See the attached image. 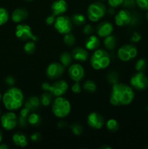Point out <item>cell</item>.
<instances>
[{
    "label": "cell",
    "mask_w": 148,
    "mask_h": 149,
    "mask_svg": "<svg viewBox=\"0 0 148 149\" xmlns=\"http://www.w3.org/2000/svg\"><path fill=\"white\" fill-rule=\"evenodd\" d=\"M9 20L8 11L5 8L0 7V26L5 24Z\"/></svg>",
    "instance_id": "32"
},
{
    "label": "cell",
    "mask_w": 148,
    "mask_h": 149,
    "mask_svg": "<svg viewBox=\"0 0 148 149\" xmlns=\"http://www.w3.org/2000/svg\"><path fill=\"white\" fill-rule=\"evenodd\" d=\"M147 148H148V146H147Z\"/></svg>",
    "instance_id": "53"
},
{
    "label": "cell",
    "mask_w": 148,
    "mask_h": 149,
    "mask_svg": "<svg viewBox=\"0 0 148 149\" xmlns=\"http://www.w3.org/2000/svg\"><path fill=\"white\" fill-rule=\"evenodd\" d=\"M71 90H72L73 93H76V94H78L81 92V87L80 84L78 83V81H75V84H73L72 85V87H71Z\"/></svg>",
    "instance_id": "39"
},
{
    "label": "cell",
    "mask_w": 148,
    "mask_h": 149,
    "mask_svg": "<svg viewBox=\"0 0 148 149\" xmlns=\"http://www.w3.org/2000/svg\"><path fill=\"white\" fill-rule=\"evenodd\" d=\"M113 31V26L110 23L104 21L99 24L97 28V33L100 37H106L111 35Z\"/></svg>",
    "instance_id": "17"
},
{
    "label": "cell",
    "mask_w": 148,
    "mask_h": 149,
    "mask_svg": "<svg viewBox=\"0 0 148 149\" xmlns=\"http://www.w3.org/2000/svg\"><path fill=\"white\" fill-rule=\"evenodd\" d=\"M64 35H65L63 39L64 43H65L67 46H69V47L73 46V45L75 42V36H74L73 33H71V32L68 33H65V34Z\"/></svg>",
    "instance_id": "31"
},
{
    "label": "cell",
    "mask_w": 148,
    "mask_h": 149,
    "mask_svg": "<svg viewBox=\"0 0 148 149\" xmlns=\"http://www.w3.org/2000/svg\"><path fill=\"white\" fill-rule=\"evenodd\" d=\"M30 112V111L26 109V108H24V109H23L21 110L20 113V116H19L18 119V123L21 127H26V125L28 123V118L29 113Z\"/></svg>",
    "instance_id": "23"
},
{
    "label": "cell",
    "mask_w": 148,
    "mask_h": 149,
    "mask_svg": "<svg viewBox=\"0 0 148 149\" xmlns=\"http://www.w3.org/2000/svg\"><path fill=\"white\" fill-rule=\"evenodd\" d=\"M130 84L137 90H145L148 87V78L143 72L138 71L133 74L130 79Z\"/></svg>",
    "instance_id": "9"
},
{
    "label": "cell",
    "mask_w": 148,
    "mask_h": 149,
    "mask_svg": "<svg viewBox=\"0 0 148 149\" xmlns=\"http://www.w3.org/2000/svg\"><path fill=\"white\" fill-rule=\"evenodd\" d=\"M26 1H33V0H26Z\"/></svg>",
    "instance_id": "50"
},
{
    "label": "cell",
    "mask_w": 148,
    "mask_h": 149,
    "mask_svg": "<svg viewBox=\"0 0 148 149\" xmlns=\"http://www.w3.org/2000/svg\"><path fill=\"white\" fill-rule=\"evenodd\" d=\"M106 127H107V129L109 131L115 132H116L118 130L119 124H118V122L115 120V119H110L107 122Z\"/></svg>",
    "instance_id": "28"
},
{
    "label": "cell",
    "mask_w": 148,
    "mask_h": 149,
    "mask_svg": "<svg viewBox=\"0 0 148 149\" xmlns=\"http://www.w3.org/2000/svg\"><path fill=\"white\" fill-rule=\"evenodd\" d=\"M52 95L50 93H44L40 97V102L44 106H48L52 103Z\"/></svg>",
    "instance_id": "29"
},
{
    "label": "cell",
    "mask_w": 148,
    "mask_h": 149,
    "mask_svg": "<svg viewBox=\"0 0 148 149\" xmlns=\"http://www.w3.org/2000/svg\"><path fill=\"white\" fill-rule=\"evenodd\" d=\"M146 17H147V20H148V10H147V13L146 14Z\"/></svg>",
    "instance_id": "49"
},
{
    "label": "cell",
    "mask_w": 148,
    "mask_h": 149,
    "mask_svg": "<svg viewBox=\"0 0 148 149\" xmlns=\"http://www.w3.org/2000/svg\"><path fill=\"white\" fill-rule=\"evenodd\" d=\"M18 119L13 112H7L4 113L1 117V124L3 128L6 130H12L17 126Z\"/></svg>",
    "instance_id": "12"
},
{
    "label": "cell",
    "mask_w": 148,
    "mask_h": 149,
    "mask_svg": "<svg viewBox=\"0 0 148 149\" xmlns=\"http://www.w3.org/2000/svg\"><path fill=\"white\" fill-rule=\"evenodd\" d=\"M55 16L54 15H50L48 16L46 19V23H47L48 25H52L55 23Z\"/></svg>",
    "instance_id": "43"
},
{
    "label": "cell",
    "mask_w": 148,
    "mask_h": 149,
    "mask_svg": "<svg viewBox=\"0 0 148 149\" xmlns=\"http://www.w3.org/2000/svg\"><path fill=\"white\" fill-rule=\"evenodd\" d=\"M72 55L67 52H64L61 54L60 57H59V61L64 66L67 67L71 65V62H72Z\"/></svg>",
    "instance_id": "25"
},
{
    "label": "cell",
    "mask_w": 148,
    "mask_h": 149,
    "mask_svg": "<svg viewBox=\"0 0 148 149\" xmlns=\"http://www.w3.org/2000/svg\"><path fill=\"white\" fill-rule=\"evenodd\" d=\"M84 90L86 91L89 92V93H94L97 90V85L95 83L91 80H87L84 82V85H83Z\"/></svg>",
    "instance_id": "30"
},
{
    "label": "cell",
    "mask_w": 148,
    "mask_h": 149,
    "mask_svg": "<svg viewBox=\"0 0 148 149\" xmlns=\"http://www.w3.org/2000/svg\"><path fill=\"white\" fill-rule=\"evenodd\" d=\"M52 110L54 115L58 118L66 117L69 115L71 106L69 100L63 97H57L52 105Z\"/></svg>",
    "instance_id": "4"
},
{
    "label": "cell",
    "mask_w": 148,
    "mask_h": 149,
    "mask_svg": "<svg viewBox=\"0 0 148 149\" xmlns=\"http://www.w3.org/2000/svg\"><path fill=\"white\" fill-rule=\"evenodd\" d=\"M40 103V99L39 97L36 96H31L25 103V108L28 109L30 111H34L39 109Z\"/></svg>",
    "instance_id": "20"
},
{
    "label": "cell",
    "mask_w": 148,
    "mask_h": 149,
    "mask_svg": "<svg viewBox=\"0 0 148 149\" xmlns=\"http://www.w3.org/2000/svg\"><path fill=\"white\" fill-rule=\"evenodd\" d=\"M90 63L94 69H104L110 65V56L106 50L96 49L91 55Z\"/></svg>",
    "instance_id": "3"
},
{
    "label": "cell",
    "mask_w": 148,
    "mask_h": 149,
    "mask_svg": "<svg viewBox=\"0 0 148 149\" xmlns=\"http://www.w3.org/2000/svg\"><path fill=\"white\" fill-rule=\"evenodd\" d=\"M68 7V3L65 0H56L51 6L52 15L55 16L61 15L67 11Z\"/></svg>",
    "instance_id": "16"
},
{
    "label": "cell",
    "mask_w": 148,
    "mask_h": 149,
    "mask_svg": "<svg viewBox=\"0 0 148 149\" xmlns=\"http://www.w3.org/2000/svg\"><path fill=\"white\" fill-rule=\"evenodd\" d=\"M65 71V66L62 63L53 62L49 64L46 70V74L48 78L56 79L59 78Z\"/></svg>",
    "instance_id": "11"
},
{
    "label": "cell",
    "mask_w": 148,
    "mask_h": 149,
    "mask_svg": "<svg viewBox=\"0 0 148 149\" xmlns=\"http://www.w3.org/2000/svg\"><path fill=\"white\" fill-rule=\"evenodd\" d=\"M15 35L19 39L22 41H27L32 39L33 41H37L38 37L33 34L32 29L28 25L19 24L16 27Z\"/></svg>",
    "instance_id": "10"
},
{
    "label": "cell",
    "mask_w": 148,
    "mask_h": 149,
    "mask_svg": "<svg viewBox=\"0 0 148 149\" xmlns=\"http://www.w3.org/2000/svg\"><path fill=\"white\" fill-rule=\"evenodd\" d=\"M71 20H72L73 23H74L76 26H82L85 23L86 17L84 15L76 13V14L73 15Z\"/></svg>",
    "instance_id": "26"
},
{
    "label": "cell",
    "mask_w": 148,
    "mask_h": 149,
    "mask_svg": "<svg viewBox=\"0 0 148 149\" xmlns=\"http://www.w3.org/2000/svg\"><path fill=\"white\" fill-rule=\"evenodd\" d=\"M41 87L44 90L49 91L52 95V96L59 97L63 95L66 93L68 88V84L65 80H57L52 84H50L48 82L43 83Z\"/></svg>",
    "instance_id": "5"
},
{
    "label": "cell",
    "mask_w": 148,
    "mask_h": 149,
    "mask_svg": "<svg viewBox=\"0 0 148 149\" xmlns=\"http://www.w3.org/2000/svg\"><path fill=\"white\" fill-rule=\"evenodd\" d=\"M118 79L119 76L118 73L115 72V71H110V73H108L107 76V81H108L109 83L112 84H116V83L118 82Z\"/></svg>",
    "instance_id": "35"
},
{
    "label": "cell",
    "mask_w": 148,
    "mask_h": 149,
    "mask_svg": "<svg viewBox=\"0 0 148 149\" xmlns=\"http://www.w3.org/2000/svg\"><path fill=\"white\" fill-rule=\"evenodd\" d=\"M138 51L136 47L131 44L124 45L119 48L118 50V57L119 59L124 62L131 61L136 58L137 55Z\"/></svg>",
    "instance_id": "8"
},
{
    "label": "cell",
    "mask_w": 148,
    "mask_h": 149,
    "mask_svg": "<svg viewBox=\"0 0 148 149\" xmlns=\"http://www.w3.org/2000/svg\"><path fill=\"white\" fill-rule=\"evenodd\" d=\"M123 0H108L109 5L111 7H118L123 4Z\"/></svg>",
    "instance_id": "38"
},
{
    "label": "cell",
    "mask_w": 148,
    "mask_h": 149,
    "mask_svg": "<svg viewBox=\"0 0 148 149\" xmlns=\"http://www.w3.org/2000/svg\"><path fill=\"white\" fill-rule=\"evenodd\" d=\"M68 74L73 81L79 82L84 77L85 71L82 65L78 63H75L70 66L68 69Z\"/></svg>",
    "instance_id": "13"
},
{
    "label": "cell",
    "mask_w": 148,
    "mask_h": 149,
    "mask_svg": "<svg viewBox=\"0 0 148 149\" xmlns=\"http://www.w3.org/2000/svg\"><path fill=\"white\" fill-rule=\"evenodd\" d=\"M1 141H2V133H1V130H0V143H1Z\"/></svg>",
    "instance_id": "47"
},
{
    "label": "cell",
    "mask_w": 148,
    "mask_h": 149,
    "mask_svg": "<svg viewBox=\"0 0 148 149\" xmlns=\"http://www.w3.org/2000/svg\"><path fill=\"white\" fill-rule=\"evenodd\" d=\"M135 4H136V0H123V5L128 8L134 7Z\"/></svg>",
    "instance_id": "40"
},
{
    "label": "cell",
    "mask_w": 148,
    "mask_h": 149,
    "mask_svg": "<svg viewBox=\"0 0 148 149\" xmlns=\"http://www.w3.org/2000/svg\"><path fill=\"white\" fill-rule=\"evenodd\" d=\"M93 31H94L93 27L89 24H87L86 25V26H84V29H83V32L86 35L91 34V33H93Z\"/></svg>",
    "instance_id": "41"
},
{
    "label": "cell",
    "mask_w": 148,
    "mask_h": 149,
    "mask_svg": "<svg viewBox=\"0 0 148 149\" xmlns=\"http://www.w3.org/2000/svg\"><path fill=\"white\" fill-rule=\"evenodd\" d=\"M104 45L107 49H110V50L113 49L115 47L116 45L115 37L114 36H112V35L106 36L104 40Z\"/></svg>",
    "instance_id": "24"
},
{
    "label": "cell",
    "mask_w": 148,
    "mask_h": 149,
    "mask_svg": "<svg viewBox=\"0 0 148 149\" xmlns=\"http://www.w3.org/2000/svg\"><path fill=\"white\" fill-rule=\"evenodd\" d=\"M72 57L74 60L78 61H85L88 59L89 53L86 49L80 47L74 48L72 51Z\"/></svg>",
    "instance_id": "18"
},
{
    "label": "cell",
    "mask_w": 148,
    "mask_h": 149,
    "mask_svg": "<svg viewBox=\"0 0 148 149\" xmlns=\"http://www.w3.org/2000/svg\"><path fill=\"white\" fill-rule=\"evenodd\" d=\"M30 139H31V141H34V142H37L41 139V135L39 132H35V133L32 134L30 135Z\"/></svg>",
    "instance_id": "44"
},
{
    "label": "cell",
    "mask_w": 148,
    "mask_h": 149,
    "mask_svg": "<svg viewBox=\"0 0 148 149\" xmlns=\"http://www.w3.org/2000/svg\"><path fill=\"white\" fill-rule=\"evenodd\" d=\"M1 94H0V100H1Z\"/></svg>",
    "instance_id": "51"
},
{
    "label": "cell",
    "mask_w": 148,
    "mask_h": 149,
    "mask_svg": "<svg viewBox=\"0 0 148 149\" xmlns=\"http://www.w3.org/2000/svg\"><path fill=\"white\" fill-rule=\"evenodd\" d=\"M8 148V146L6 144H0V149H7Z\"/></svg>",
    "instance_id": "46"
},
{
    "label": "cell",
    "mask_w": 148,
    "mask_h": 149,
    "mask_svg": "<svg viewBox=\"0 0 148 149\" xmlns=\"http://www.w3.org/2000/svg\"><path fill=\"white\" fill-rule=\"evenodd\" d=\"M23 98L22 90L17 87H12L5 92L2 97V101L7 110L15 111L23 106Z\"/></svg>",
    "instance_id": "2"
},
{
    "label": "cell",
    "mask_w": 148,
    "mask_h": 149,
    "mask_svg": "<svg viewBox=\"0 0 148 149\" xmlns=\"http://www.w3.org/2000/svg\"><path fill=\"white\" fill-rule=\"evenodd\" d=\"M12 141L16 146L20 147H26L28 145V139L24 134L16 132L13 135Z\"/></svg>",
    "instance_id": "22"
},
{
    "label": "cell",
    "mask_w": 148,
    "mask_h": 149,
    "mask_svg": "<svg viewBox=\"0 0 148 149\" xmlns=\"http://www.w3.org/2000/svg\"><path fill=\"white\" fill-rule=\"evenodd\" d=\"M55 29L61 34L70 33L73 29L72 20L68 16L59 15L56 17L54 23Z\"/></svg>",
    "instance_id": "7"
},
{
    "label": "cell",
    "mask_w": 148,
    "mask_h": 149,
    "mask_svg": "<svg viewBox=\"0 0 148 149\" xmlns=\"http://www.w3.org/2000/svg\"><path fill=\"white\" fill-rule=\"evenodd\" d=\"M86 47L90 50H96L100 45V41L95 35H91L85 42Z\"/></svg>",
    "instance_id": "21"
},
{
    "label": "cell",
    "mask_w": 148,
    "mask_h": 149,
    "mask_svg": "<svg viewBox=\"0 0 148 149\" xmlns=\"http://www.w3.org/2000/svg\"><path fill=\"white\" fill-rule=\"evenodd\" d=\"M141 39H142V36H141L140 33H138V32H134V33L132 34L131 38V41L132 42L136 43V42H139V41L141 40Z\"/></svg>",
    "instance_id": "42"
},
{
    "label": "cell",
    "mask_w": 148,
    "mask_h": 149,
    "mask_svg": "<svg viewBox=\"0 0 148 149\" xmlns=\"http://www.w3.org/2000/svg\"><path fill=\"white\" fill-rule=\"evenodd\" d=\"M132 15L130 12L126 10H122L118 13L115 17V23L118 26H125L130 24L131 21Z\"/></svg>",
    "instance_id": "15"
},
{
    "label": "cell",
    "mask_w": 148,
    "mask_h": 149,
    "mask_svg": "<svg viewBox=\"0 0 148 149\" xmlns=\"http://www.w3.org/2000/svg\"><path fill=\"white\" fill-rule=\"evenodd\" d=\"M28 122L30 125L33 126H39L41 123V117L38 113H32L29 114L28 118Z\"/></svg>",
    "instance_id": "27"
},
{
    "label": "cell",
    "mask_w": 148,
    "mask_h": 149,
    "mask_svg": "<svg viewBox=\"0 0 148 149\" xmlns=\"http://www.w3.org/2000/svg\"><path fill=\"white\" fill-rule=\"evenodd\" d=\"M0 115H1V111H0Z\"/></svg>",
    "instance_id": "52"
},
{
    "label": "cell",
    "mask_w": 148,
    "mask_h": 149,
    "mask_svg": "<svg viewBox=\"0 0 148 149\" xmlns=\"http://www.w3.org/2000/svg\"><path fill=\"white\" fill-rule=\"evenodd\" d=\"M5 83L7 84H8V85L12 86L15 83V79L12 77H7L5 79Z\"/></svg>",
    "instance_id": "45"
},
{
    "label": "cell",
    "mask_w": 148,
    "mask_h": 149,
    "mask_svg": "<svg viewBox=\"0 0 148 149\" xmlns=\"http://www.w3.org/2000/svg\"><path fill=\"white\" fill-rule=\"evenodd\" d=\"M134 92L131 87L123 83L113 84L110 96V101L113 106H127L133 101Z\"/></svg>",
    "instance_id": "1"
},
{
    "label": "cell",
    "mask_w": 148,
    "mask_h": 149,
    "mask_svg": "<svg viewBox=\"0 0 148 149\" xmlns=\"http://www.w3.org/2000/svg\"><path fill=\"white\" fill-rule=\"evenodd\" d=\"M23 49L27 54H29V55L33 54L36 50V45L34 43V41H30L25 44Z\"/></svg>",
    "instance_id": "33"
},
{
    "label": "cell",
    "mask_w": 148,
    "mask_h": 149,
    "mask_svg": "<svg viewBox=\"0 0 148 149\" xmlns=\"http://www.w3.org/2000/svg\"><path fill=\"white\" fill-rule=\"evenodd\" d=\"M106 7L100 1H96L90 4L87 10V15L89 19L92 22H97L101 20L105 15Z\"/></svg>",
    "instance_id": "6"
},
{
    "label": "cell",
    "mask_w": 148,
    "mask_h": 149,
    "mask_svg": "<svg viewBox=\"0 0 148 149\" xmlns=\"http://www.w3.org/2000/svg\"><path fill=\"white\" fill-rule=\"evenodd\" d=\"M88 125L94 129H100L104 125V118L97 112H91L87 116Z\"/></svg>",
    "instance_id": "14"
},
{
    "label": "cell",
    "mask_w": 148,
    "mask_h": 149,
    "mask_svg": "<svg viewBox=\"0 0 148 149\" xmlns=\"http://www.w3.org/2000/svg\"><path fill=\"white\" fill-rule=\"evenodd\" d=\"M136 4L142 10H148V0H136Z\"/></svg>",
    "instance_id": "37"
},
{
    "label": "cell",
    "mask_w": 148,
    "mask_h": 149,
    "mask_svg": "<svg viewBox=\"0 0 148 149\" xmlns=\"http://www.w3.org/2000/svg\"><path fill=\"white\" fill-rule=\"evenodd\" d=\"M147 66V61H145L143 58H141V59L138 60L136 61V64H135V69L137 71H141V72H143L145 69H146Z\"/></svg>",
    "instance_id": "34"
},
{
    "label": "cell",
    "mask_w": 148,
    "mask_h": 149,
    "mask_svg": "<svg viewBox=\"0 0 148 149\" xmlns=\"http://www.w3.org/2000/svg\"><path fill=\"white\" fill-rule=\"evenodd\" d=\"M73 133L75 135H80L83 132V127L79 124H73L71 126Z\"/></svg>",
    "instance_id": "36"
},
{
    "label": "cell",
    "mask_w": 148,
    "mask_h": 149,
    "mask_svg": "<svg viewBox=\"0 0 148 149\" xmlns=\"http://www.w3.org/2000/svg\"><path fill=\"white\" fill-rule=\"evenodd\" d=\"M101 148H111V147H110V146H102Z\"/></svg>",
    "instance_id": "48"
},
{
    "label": "cell",
    "mask_w": 148,
    "mask_h": 149,
    "mask_svg": "<svg viewBox=\"0 0 148 149\" xmlns=\"http://www.w3.org/2000/svg\"><path fill=\"white\" fill-rule=\"evenodd\" d=\"M28 16V13L25 8H17L12 13V20L15 23H20L26 20Z\"/></svg>",
    "instance_id": "19"
}]
</instances>
